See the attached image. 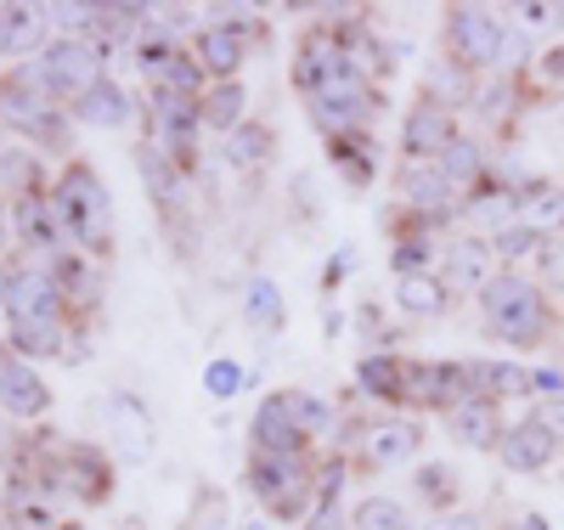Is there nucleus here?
<instances>
[{
	"label": "nucleus",
	"instance_id": "nucleus-1",
	"mask_svg": "<svg viewBox=\"0 0 564 530\" xmlns=\"http://www.w3.org/2000/svg\"><path fill=\"white\" fill-rule=\"evenodd\" d=\"M480 316L491 327V339H502L508 350H536L558 333L547 282H536L525 271H497L480 294Z\"/></svg>",
	"mask_w": 564,
	"mask_h": 530
},
{
	"label": "nucleus",
	"instance_id": "nucleus-2",
	"mask_svg": "<svg viewBox=\"0 0 564 530\" xmlns=\"http://www.w3.org/2000/svg\"><path fill=\"white\" fill-rule=\"evenodd\" d=\"M52 204L68 226V244L79 255H108L113 249V204H108V186L90 164H68L52 181Z\"/></svg>",
	"mask_w": 564,
	"mask_h": 530
},
{
	"label": "nucleus",
	"instance_id": "nucleus-3",
	"mask_svg": "<svg viewBox=\"0 0 564 530\" xmlns=\"http://www.w3.org/2000/svg\"><path fill=\"white\" fill-rule=\"evenodd\" d=\"M102 63H108V52L97 40H85V34H63V40H52L45 52L29 63V68H18V79L23 85H34V90H45L57 102V96H79L90 90V85H102L108 74H102Z\"/></svg>",
	"mask_w": 564,
	"mask_h": 530
},
{
	"label": "nucleus",
	"instance_id": "nucleus-4",
	"mask_svg": "<svg viewBox=\"0 0 564 530\" xmlns=\"http://www.w3.org/2000/svg\"><path fill=\"white\" fill-rule=\"evenodd\" d=\"M249 491L260 497V508L271 519H311L316 513V474L305 457L254 452L249 457Z\"/></svg>",
	"mask_w": 564,
	"mask_h": 530
},
{
	"label": "nucleus",
	"instance_id": "nucleus-5",
	"mask_svg": "<svg viewBox=\"0 0 564 530\" xmlns=\"http://www.w3.org/2000/svg\"><path fill=\"white\" fill-rule=\"evenodd\" d=\"M305 102H311V125H316L327 141L367 130L372 113H379V96H372L367 74H356V68H339L334 79H322V85L305 96Z\"/></svg>",
	"mask_w": 564,
	"mask_h": 530
},
{
	"label": "nucleus",
	"instance_id": "nucleus-6",
	"mask_svg": "<svg viewBox=\"0 0 564 530\" xmlns=\"http://www.w3.org/2000/svg\"><path fill=\"white\" fill-rule=\"evenodd\" d=\"M508 23L491 7H452L446 12V52L457 68L468 74H491L497 68V45H502Z\"/></svg>",
	"mask_w": 564,
	"mask_h": 530
},
{
	"label": "nucleus",
	"instance_id": "nucleus-7",
	"mask_svg": "<svg viewBox=\"0 0 564 530\" xmlns=\"http://www.w3.org/2000/svg\"><path fill=\"white\" fill-rule=\"evenodd\" d=\"M0 125L18 130V136H29V141H45V148H68V136H74L52 96L34 90V85H23L18 74L0 85Z\"/></svg>",
	"mask_w": 564,
	"mask_h": 530
},
{
	"label": "nucleus",
	"instance_id": "nucleus-8",
	"mask_svg": "<svg viewBox=\"0 0 564 530\" xmlns=\"http://www.w3.org/2000/svg\"><path fill=\"white\" fill-rule=\"evenodd\" d=\"M102 429H108L119 463H148L153 446H159V429H153L148 401H135L130 390H113V396L102 401Z\"/></svg>",
	"mask_w": 564,
	"mask_h": 530
},
{
	"label": "nucleus",
	"instance_id": "nucleus-9",
	"mask_svg": "<svg viewBox=\"0 0 564 530\" xmlns=\"http://www.w3.org/2000/svg\"><path fill=\"white\" fill-rule=\"evenodd\" d=\"M406 401L423 412H457L463 401H475L468 361H406Z\"/></svg>",
	"mask_w": 564,
	"mask_h": 530
},
{
	"label": "nucleus",
	"instance_id": "nucleus-10",
	"mask_svg": "<svg viewBox=\"0 0 564 530\" xmlns=\"http://www.w3.org/2000/svg\"><path fill=\"white\" fill-rule=\"evenodd\" d=\"M198 130H204V108L193 102V96H175V90L153 85V148L170 153L175 164H186Z\"/></svg>",
	"mask_w": 564,
	"mask_h": 530
},
{
	"label": "nucleus",
	"instance_id": "nucleus-11",
	"mask_svg": "<svg viewBox=\"0 0 564 530\" xmlns=\"http://www.w3.org/2000/svg\"><path fill=\"white\" fill-rule=\"evenodd\" d=\"M63 288L52 277V266H23L12 271V300H7V322L12 327H40V322H63Z\"/></svg>",
	"mask_w": 564,
	"mask_h": 530
},
{
	"label": "nucleus",
	"instance_id": "nucleus-12",
	"mask_svg": "<svg viewBox=\"0 0 564 530\" xmlns=\"http://www.w3.org/2000/svg\"><path fill=\"white\" fill-rule=\"evenodd\" d=\"M497 277V249L491 237H452L441 255V282L452 294H486V282Z\"/></svg>",
	"mask_w": 564,
	"mask_h": 530
},
{
	"label": "nucleus",
	"instance_id": "nucleus-13",
	"mask_svg": "<svg viewBox=\"0 0 564 530\" xmlns=\"http://www.w3.org/2000/svg\"><path fill=\"white\" fill-rule=\"evenodd\" d=\"M45 474H52L45 486H52V491H74L79 502H102V497L113 491V468H108V457H102V452H90V446H68L63 463H57V468H45Z\"/></svg>",
	"mask_w": 564,
	"mask_h": 530
},
{
	"label": "nucleus",
	"instance_id": "nucleus-14",
	"mask_svg": "<svg viewBox=\"0 0 564 530\" xmlns=\"http://www.w3.org/2000/svg\"><path fill=\"white\" fill-rule=\"evenodd\" d=\"M452 141H457V119L446 108H430V102H417L401 125V148H406L412 164H435Z\"/></svg>",
	"mask_w": 564,
	"mask_h": 530
},
{
	"label": "nucleus",
	"instance_id": "nucleus-15",
	"mask_svg": "<svg viewBox=\"0 0 564 530\" xmlns=\"http://www.w3.org/2000/svg\"><path fill=\"white\" fill-rule=\"evenodd\" d=\"M254 452H276V457H305V435L294 423V407H289V390H276L254 407Z\"/></svg>",
	"mask_w": 564,
	"mask_h": 530
},
{
	"label": "nucleus",
	"instance_id": "nucleus-16",
	"mask_svg": "<svg viewBox=\"0 0 564 530\" xmlns=\"http://www.w3.org/2000/svg\"><path fill=\"white\" fill-rule=\"evenodd\" d=\"M395 192H401V204H406L412 215H423V220L452 215V204H457V186L441 175V164H412V159H406Z\"/></svg>",
	"mask_w": 564,
	"mask_h": 530
},
{
	"label": "nucleus",
	"instance_id": "nucleus-17",
	"mask_svg": "<svg viewBox=\"0 0 564 530\" xmlns=\"http://www.w3.org/2000/svg\"><path fill=\"white\" fill-rule=\"evenodd\" d=\"M339 68H350V57H345V34H334V29H311V34L300 40V57H294V85L311 96L322 79H334Z\"/></svg>",
	"mask_w": 564,
	"mask_h": 530
},
{
	"label": "nucleus",
	"instance_id": "nucleus-18",
	"mask_svg": "<svg viewBox=\"0 0 564 530\" xmlns=\"http://www.w3.org/2000/svg\"><path fill=\"white\" fill-rule=\"evenodd\" d=\"M558 441L547 435V429H536L531 418L525 423H508V435H502V446H497V457L513 468V474H547L553 463H558Z\"/></svg>",
	"mask_w": 564,
	"mask_h": 530
},
{
	"label": "nucleus",
	"instance_id": "nucleus-19",
	"mask_svg": "<svg viewBox=\"0 0 564 530\" xmlns=\"http://www.w3.org/2000/svg\"><path fill=\"white\" fill-rule=\"evenodd\" d=\"M0 407L12 418H45L52 412V383H40V372L18 356L0 361Z\"/></svg>",
	"mask_w": 564,
	"mask_h": 530
},
{
	"label": "nucleus",
	"instance_id": "nucleus-20",
	"mask_svg": "<svg viewBox=\"0 0 564 530\" xmlns=\"http://www.w3.org/2000/svg\"><path fill=\"white\" fill-rule=\"evenodd\" d=\"M502 435H508V423H502V401L475 396V401H463V407L452 412V441H457V446H468V452H497V446H502Z\"/></svg>",
	"mask_w": 564,
	"mask_h": 530
},
{
	"label": "nucleus",
	"instance_id": "nucleus-21",
	"mask_svg": "<svg viewBox=\"0 0 564 530\" xmlns=\"http://www.w3.org/2000/svg\"><path fill=\"white\" fill-rule=\"evenodd\" d=\"M193 57L209 79H238V68L249 63V40L243 34H231V29H198V45H193Z\"/></svg>",
	"mask_w": 564,
	"mask_h": 530
},
{
	"label": "nucleus",
	"instance_id": "nucleus-22",
	"mask_svg": "<svg viewBox=\"0 0 564 530\" xmlns=\"http://www.w3.org/2000/svg\"><path fill=\"white\" fill-rule=\"evenodd\" d=\"M45 18L40 7H0V57H40L45 52Z\"/></svg>",
	"mask_w": 564,
	"mask_h": 530
},
{
	"label": "nucleus",
	"instance_id": "nucleus-23",
	"mask_svg": "<svg viewBox=\"0 0 564 530\" xmlns=\"http://www.w3.org/2000/svg\"><path fill=\"white\" fill-rule=\"evenodd\" d=\"M417 441H423V429H417V423L390 418V423H372V429H367L361 457H367L372 468H395V463H406V457L417 452Z\"/></svg>",
	"mask_w": 564,
	"mask_h": 530
},
{
	"label": "nucleus",
	"instance_id": "nucleus-24",
	"mask_svg": "<svg viewBox=\"0 0 564 530\" xmlns=\"http://www.w3.org/2000/svg\"><path fill=\"white\" fill-rule=\"evenodd\" d=\"M468 390L486 396V401L531 396V372L520 361H468Z\"/></svg>",
	"mask_w": 564,
	"mask_h": 530
},
{
	"label": "nucleus",
	"instance_id": "nucleus-25",
	"mask_svg": "<svg viewBox=\"0 0 564 530\" xmlns=\"http://www.w3.org/2000/svg\"><path fill=\"white\" fill-rule=\"evenodd\" d=\"M74 113L85 119V125H97V130H119L135 108H130V96H124V85H113V79H102V85H90L79 102H74Z\"/></svg>",
	"mask_w": 564,
	"mask_h": 530
},
{
	"label": "nucleus",
	"instance_id": "nucleus-26",
	"mask_svg": "<svg viewBox=\"0 0 564 530\" xmlns=\"http://www.w3.org/2000/svg\"><path fill=\"white\" fill-rule=\"evenodd\" d=\"M243 316L254 333H265V345H271V333H282V322H289V305H282V288L271 277H249L243 288Z\"/></svg>",
	"mask_w": 564,
	"mask_h": 530
},
{
	"label": "nucleus",
	"instance_id": "nucleus-27",
	"mask_svg": "<svg viewBox=\"0 0 564 530\" xmlns=\"http://www.w3.org/2000/svg\"><path fill=\"white\" fill-rule=\"evenodd\" d=\"M423 102L457 113L463 102H475V74L457 68V63H435L430 74H423Z\"/></svg>",
	"mask_w": 564,
	"mask_h": 530
},
{
	"label": "nucleus",
	"instance_id": "nucleus-28",
	"mask_svg": "<svg viewBox=\"0 0 564 530\" xmlns=\"http://www.w3.org/2000/svg\"><path fill=\"white\" fill-rule=\"evenodd\" d=\"M395 305H401L406 316H446L452 288H446L441 277H430V271H417V277H395Z\"/></svg>",
	"mask_w": 564,
	"mask_h": 530
},
{
	"label": "nucleus",
	"instance_id": "nucleus-29",
	"mask_svg": "<svg viewBox=\"0 0 564 530\" xmlns=\"http://www.w3.org/2000/svg\"><path fill=\"white\" fill-rule=\"evenodd\" d=\"M356 383L379 401H406V361L401 356H367V361H356Z\"/></svg>",
	"mask_w": 564,
	"mask_h": 530
},
{
	"label": "nucleus",
	"instance_id": "nucleus-30",
	"mask_svg": "<svg viewBox=\"0 0 564 530\" xmlns=\"http://www.w3.org/2000/svg\"><path fill=\"white\" fill-rule=\"evenodd\" d=\"M204 125L209 130H220V136H231V130H238V125H249L243 119V108H249V90L238 85V79H226V85H215V90H204Z\"/></svg>",
	"mask_w": 564,
	"mask_h": 530
},
{
	"label": "nucleus",
	"instance_id": "nucleus-31",
	"mask_svg": "<svg viewBox=\"0 0 564 530\" xmlns=\"http://www.w3.org/2000/svg\"><path fill=\"white\" fill-rule=\"evenodd\" d=\"M435 164H441V175H446L457 192H463V186H480V181L491 175V164H486V153H480V141H468V136H457Z\"/></svg>",
	"mask_w": 564,
	"mask_h": 530
},
{
	"label": "nucleus",
	"instance_id": "nucleus-32",
	"mask_svg": "<svg viewBox=\"0 0 564 530\" xmlns=\"http://www.w3.org/2000/svg\"><path fill=\"white\" fill-rule=\"evenodd\" d=\"M271 148H276V136L265 125H238L226 136V164L231 170H260L271 159Z\"/></svg>",
	"mask_w": 564,
	"mask_h": 530
},
{
	"label": "nucleus",
	"instance_id": "nucleus-33",
	"mask_svg": "<svg viewBox=\"0 0 564 530\" xmlns=\"http://www.w3.org/2000/svg\"><path fill=\"white\" fill-rule=\"evenodd\" d=\"M141 175H148V192H153V204H175L181 198V164L170 159V153H159L153 148V141H148V148H141Z\"/></svg>",
	"mask_w": 564,
	"mask_h": 530
},
{
	"label": "nucleus",
	"instance_id": "nucleus-34",
	"mask_svg": "<svg viewBox=\"0 0 564 530\" xmlns=\"http://www.w3.org/2000/svg\"><path fill=\"white\" fill-rule=\"evenodd\" d=\"M350 530H412V519H406V502L395 497H361L350 508Z\"/></svg>",
	"mask_w": 564,
	"mask_h": 530
},
{
	"label": "nucleus",
	"instance_id": "nucleus-35",
	"mask_svg": "<svg viewBox=\"0 0 564 530\" xmlns=\"http://www.w3.org/2000/svg\"><path fill=\"white\" fill-rule=\"evenodd\" d=\"M520 220L525 226H536V231H547L553 220H564V186H520Z\"/></svg>",
	"mask_w": 564,
	"mask_h": 530
},
{
	"label": "nucleus",
	"instance_id": "nucleus-36",
	"mask_svg": "<svg viewBox=\"0 0 564 530\" xmlns=\"http://www.w3.org/2000/svg\"><path fill=\"white\" fill-rule=\"evenodd\" d=\"M289 407H294V423H300V435L305 441H327L334 435V407L305 396V390H289Z\"/></svg>",
	"mask_w": 564,
	"mask_h": 530
},
{
	"label": "nucleus",
	"instance_id": "nucleus-37",
	"mask_svg": "<svg viewBox=\"0 0 564 530\" xmlns=\"http://www.w3.org/2000/svg\"><path fill=\"white\" fill-rule=\"evenodd\" d=\"M491 249H497V260H525V255H542V249H547V231L513 220V226H502V231L491 237Z\"/></svg>",
	"mask_w": 564,
	"mask_h": 530
},
{
	"label": "nucleus",
	"instance_id": "nucleus-38",
	"mask_svg": "<svg viewBox=\"0 0 564 530\" xmlns=\"http://www.w3.org/2000/svg\"><path fill=\"white\" fill-rule=\"evenodd\" d=\"M204 390H209V401H231L238 390H249V372H243V361H226V356H215V361L204 367Z\"/></svg>",
	"mask_w": 564,
	"mask_h": 530
},
{
	"label": "nucleus",
	"instance_id": "nucleus-39",
	"mask_svg": "<svg viewBox=\"0 0 564 530\" xmlns=\"http://www.w3.org/2000/svg\"><path fill=\"white\" fill-rule=\"evenodd\" d=\"M334 159H339L345 181H372V141H361V130L356 136H334Z\"/></svg>",
	"mask_w": 564,
	"mask_h": 530
},
{
	"label": "nucleus",
	"instance_id": "nucleus-40",
	"mask_svg": "<svg viewBox=\"0 0 564 530\" xmlns=\"http://www.w3.org/2000/svg\"><path fill=\"white\" fill-rule=\"evenodd\" d=\"M417 491L435 502V513H452V497H457V474L446 463H423L417 468Z\"/></svg>",
	"mask_w": 564,
	"mask_h": 530
},
{
	"label": "nucleus",
	"instance_id": "nucleus-41",
	"mask_svg": "<svg viewBox=\"0 0 564 530\" xmlns=\"http://www.w3.org/2000/svg\"><path fill=\"white\" fill-rule=\"evenodd\" d=\"M12 530H63V524H57V513H52L45 497H18L12 502Z\"/></svg>",
	"mask_w": 564,
	"mask_h": 530
},
{
	"label": "nucleus",
	"instance_id": "nucleus-42",
	"mask_svg": "<svg viewBox=\"0 0 564 530\" xmlns=\"http://www.w3.org/2000/svg\"><path fill=\"white\" fill-rule=\"evenodd\" d=\"M390 266H395V277H417L423 266H430V244H423V237H401Z\"/></svg>",
	"mask_w": 564,
	"mask_h": 530
},
{
	"label": "nucleus",
	"instance_id": "nucleus-43",
	"mask_svg": "<svg viewBox=\"0 0 564 530\" xmlns=\"http://www.w3.org/2000/svg\"><path fill=\"white\" fill-rule=\"evenodd\" d=\"M40 18H45V29H85L90 34V18H97V7H57V0H52V7H40Z\"/></svg>",
	"mask_w": 564,
	"mask_h": 530
},
{
	"label": "nucleus",
	"instance_id": "nucleus-44",
	"mask_svg": "<svg viewBox=\"0 0 564 530\" xmlns=\"http://www.w3.org/2000/svg\"><path fill=\"white\" fill-rule=\"evenodd\" d=\"M531 423H536V429H547V435L564 446V396H553V401H536V407H531Z\"/></svg>",
	"mask_w": 564,
	"mask_h": 530
},
{
	"label": "nucleus",
	"instance_id": "nucleus-45",
	"mask_svg": "<svg viewBox=\"0 0 564 530\" xmlns=\"http://www.w3.org/2000/svg\"><path fill=\"white\" fill-rule=\"evenodd\" d=\"M531 396H536V401L564 396V372H558V367H536V372H531Z\"/></svg>",
	"mask_w": 564,
	"mask_h": 530
},
{
	"label": "nucleus",
	"instance_id": "nucleus-46",
	"mask_svg": "<svg viewBox=\"0 0 564 530\" xmlns=\"http://www.w3.org/2000/svg\"><path fill=\"white\" fill-rule=\"evenodd\" d=\"M423 530H486L480 524V513H468V508H452V513H435Z\"/></svg>",
	"mask_w": 564,
	"mask_h": 530
},
{
	"label": "nucleus",
	"instance_id": "nucleus-47",
	"mask_svg": "<svg viewBox=\"0 0 564 530\" xmlns=\"http://www.w3.org/2000/svg\"><path fill=\"white\" fill-rule=\"evenodd\" d=\"M536 74H542V85H564V45H553V52L536 63Z\"/></svg>",
	"mask_w": 564,
	"mask_h": 530
},
{
	"label": "nucleus",
	"instance_id": "nucleus-48",
	"mask_svg": "<svg viewBox=\"0 0 564 530\" xmlns=\"http://www.w3.org/2000/svg\"><path fill=\"white\" fill-rule=\"evenodd\" d=\"M520 18L531 29H553V7H547V0H542V7H536V0H531V7H520Z\"/></svg>",
	"mask_w": 564,
	"mask_h": 530
},
{
	"label": "nucleus",
	"instance_id": "nucleus-49",
	"mask_svg": "<svg viewBox=\"0 0 564 530\" xmlns=\"http://www.w3.org/2000/svg\"><path fill=\"white\" fill-rule=\"evenodd\" d=\"M7 300H12V271L0 266V311H7Z\"/></svg>",
	"mask_w": 564,
	"mask_h": 530
},
{
	"label": "nucleus",
	"instance_id": "nucleus-50",
	"mask_svg": "<svg viewBox=\"0 0 564 530\" xmlns=\"http://www.w3.org/2000/svg\"><path fill=\"white\" fill-rule=\"evenodd\" d=\"M520 530H553V524H547L542 513H525V519H520Z\"/></svg>",
	"mask_w": 564,
	"mask_h": 530
},
{
	"label": "nucleus",
	"instance_id": "nucleus-51",
	"mask_svg": "<svg viewBox=\"0 0 564 530\" xmlns=\"http://www.w3.org/2000/svg\"><path fill=\"white\" fill-rule=\"evenodd\" d=\"M198 530H231V524H226V513H209V519H204Z\"/></svg>",
	"mask_w": 564,
	"mask_h": 530
},
{
	"label": "nucleus",
	"instance_id": "nucleus-52",
	"mask_svg": "<svg viewBox=\"0 0 564 530\" xmlns=\"http://www.w3.org/2000/svg\"><path fill=\"white\" fill-rule=\"evenodd\" d=\"M553 29H564V0H558V7H553Z\"/></svg>",
	"mask_w": 564,
	"mask_h": 530
},
{
	"label": "nucleus",
	"instance_id": "nucleus-53",
	"mask_svg": "<svg viewBox=\"0 0 564 530\" xmlns=\"http://www.w3.org/2000/svg\"><path fill=\"white\" fill-rule=\"evenodd\" d=\"M243 530H271V519H249V524H243Z\"/></svg>",
	"mask_w": 564,
	"mask_h": 530
},
{
	"label": "nucleus",
	"instance_id": "nucleus-54",
	"mask_svg": "<svg viewBox=\"0 0 564 530\" xmlns=\"http://www.w3.org/2000/svg\"><path fill=\"white\" fill-rule=\"evenodd\" d=\"M63 530H90V524H63Z\"/></svg>",
	"mask_w": 564,
	"mask_h": 530
}]
</instances>
